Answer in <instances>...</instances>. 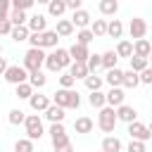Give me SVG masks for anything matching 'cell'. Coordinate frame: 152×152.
Masks as SVG:
<instances>
[{
    "label": "cell",
    "instance_id": "1",
    "mask_svg": "<svg viewBox=\"0 0 152 152\" xmlns=\"http://www.w3.org/2000/svg\"><path fill=\"white\" fill-rule=\"evenodd\" d=\"M52 100H55V104L62 107V109H78V104H81L78 93L71 90V88H59V90L52 95Z\"/></svg>",
    "mask_w": 152,
    "mask_h": 152
},
{
    "label": "cell",
    "instance_id": "2",
    "mask_svg": "<svg viewBox=\"0 0 152 152\" xmlns=\"http://www.w3.org/2000/svg\"><path fill=\"white\" fill-rule=\"evenodd\" d=\"M43 64H45V52H43V48H28L26 55H24V69H26L28 74H33V71H40Z\"/></svg>",
    "mask_w": 152,
    "mask_h": 152
},
{
    "label": "cell",
    "instance_id": "3",
    "mask_svg": "<svg viewBox=\"0 0 152 152\" xmlns=\"http://www.w3.org/2000/svg\"><path fill=\"white\" fill-rule=\"evenodd\" d=\"M116 121H119V119H116V109L104 104V107L100 109V114H97V126H100L104 133H112L114 126H116Z\"/></svg>",
    "mask_w": 152,
    "mask_h": 152
},
{
    "label": "cell",
    "instance_id": "4",
    "mask_svg": "<svg viewBox=\"0 0 152 152\" xmlns=\"http://www.w3.org/2000/svg\"><path fill=\"white\" fill-rule=\"evenodd\" d=\"M24 126H26V138L28 140H38L45 131H43V121H40V116L38 114H28L26 119H24Z\"/></svg>",
    "mask_w": 152,
    "mask_h": 152
},
{
    "label": "cell",
    "instance_id": "5",
    "mask_svg": "<svg viewBox=\"0 0 152 152\" xmlns=\"http://www.w3.org/2000/svg\"><path fill=\"white\" fill-rule=\"evenodd\" d=\"M2 76H5V81H7V83L19 86V83H24V81L28 78V71H26L24 66H19V64H10V66H7V71H5Z\"/></svg>",
    "mask_w": 152,
    "mask_h": 152
},
{
    "label": "cell",
    "instance_id": "6",
    "mask_svg": "<svg viewBox=\"0 0 152 152\" xmlns=\"http://www.w3.org/2000/svg\"><path fill=\"white\" fill-rule=\"evenodd\" d=\"M50 138H52V147H62L69 142V135H66V128L62 124H52L50 126Z\"/></svg>",
    "mask_w": 152,
    "mask_h": 152
},
{
    "label": "cell",
    "instance_id": "7",
    "mask_svg": "<svg viewBox=\"0 0 152 152\" xmlns=\"http://www.w3.org/2000/svg\"><path fill=\"white\" fill-rule=\"evenodd\" d=\"M128 133H131V140H140V142H145V140H150V138H152V135H150V131H147V126H142L140 121L128 124Z\"/></svg>",
    "mask_w": 152,
    "mask_h": 152
},
{
    "label": "cell",
    "instance_id": "8",
    "mask_svg": "<svg viewBox=\"0 0 152 152\" xmlns=\"http://www.w3.org/2000/svg\"><path fill=\"white\" fill-rule=\"evenodd\" d=\"M128 31H131V38H145V33H147V24H145V19H140V17H135V19H131V24H128Z\"/></svg>",
    "mask_w": 152,
    "mask_h": 152
},
{
    "label": "cell",
    "instance_id": "9",
    "mask_svg": "<svg viewBox=\"0 0 152 152\" xmlns=\"http://www.w3.org/2000/svg\"><path fill=\"white\" fill-rule=\"evenodd\" d=\"M45 24H48V19H45L43 14H33V17L26 19V28H28L31 33H43V31H45Z\"/></svg>",
    "mask_w": 152,
    "mask_h": 152
},
{
    "label": "cell",
    "instance_id": "10",
    "mask_svg": "<svg viewBox=\"0 0 152 152\" xmlns=\"http://www.w3.org/2000/svg\"><path fill=\"white\" fill-rule=\"evenodd\" d=\"M69 57H71V62H86V59L90 57V52H88V48H86V45L74 43V45L69 48Z\"/></svg>",
    "mask_w": 152,
    "mask_h": 152
},
{
    "label": "cell",
    "instance_id": "11",
    "mask_svg": "<svg viewBox=\"0 0 152 152\" xmlns=\"http://www.w3.org/2000/svg\"><path fill=\"white\" fill-rule=\"evenodd\" d=\"M28 104H31L33 112H45V109L50 107V97H48V95H36V93H33V95L28 97Z\"/></svg>",
    "mask_w": 152,
    "mask_h": 152
},
{
    "label": "cell",
    "instance_id": "12",
    "mask_svg": "<svg viewBox=\"0 0 152 152\" xmlns=\"http://www.w3.org/2000/svg\"><path fill=\"white\" fill-rule=\"evenodd\" d=\"M90 21H93V19H90V14H88L86 10H76L74 17H71V24H74L76 28H88Z\"/></svg>",
    "mask_w": 152,
    "mask_h": 152
},
{
    "label": "cell",
    "instance_id": "13",
    "mask_svg": "<svg viewBox=\"0 0 152 152\" xmlns=\"http://www.w3.org/2000/svg\"><path fill=\"white\" fill-rule=\"evenodd\" d=\"M124 90L121 88H112L107 95H104V100H107V107H121L124 104Z\"/></svg>",
    "mask_w": 152,
    "mask_h": 152
},
{
    "label": "cell",
    "instance_id": "14",
    "mask_svg": "<svg viewBox=\"0 0 152 152\" xmlns=\"http://www.w3.org/2000/svg\"><path fill=\"white\" fill-rule=\"evenodd\" d=\"M135 116H138V112H135L133 107H128V104H121V107H116V119H119V121L133 124V121H135Z\"/></svg>",
    "mask_w": 152,
    "mask_h": 152
},
{
    "label": "cell",
    "instance_id": "15",
    "mask_svg": "<svg viewBox=\"0 0 152 152\" xmlns=\"http://www.w3.org/2000/svg\"><path fill=\"white\" fill-rule=\"evenodd\" d=\"M150 52H152V45H150L147 38H138V40L133 43V55H138V57H150Z\"/></svg>",
    "mask_w": 152,
    "mask_h": 152
},
{
    "label": "cell",
    "instance_id": "16",
    "mask_svg": "<svg viewBox=\"0 0 152 152\" xmlns=\"http://www.w3.org/2000/svg\"><path fill=\"white\" fill-rule=\"evenodd\" d=\"M104 81H107L112 88H121L124 71H121V69H116V66H114V69H109V71H107V76H104Z\"/></svg>",
    "mask_w": 152,
    "mask_h": 152
},
{
    "label": "cell",
    "instance_id": "17",
    "mask_svg": "<svg viewBox=\"0 0 152 152\" xmlns=\"http://www.w3.org/2000/svg\"><path fill=\"white\" fill-rule=\"evenodd\" d=\"M45 116H48V121H52V124H62V121H64V109L57 107V104H50V107L45 109Z\"/></svg>",
    "mask_w": 152,
    "mask_h": 152
},
{
    "label": "cell",
    "instance_id": "18",
    "mask_svg": "<svg viewBox=\"0 0 152 152\" xmlns=\"http://www.w3.org/2000/svg\"><path fill=\"white\" fill-rule=\"evenodd\" d=\"M93 126H95V124H93L90 116H78V119L74 121V131H76V133H90Z\"/></svg>",
    "mask_w": 152,
    "mask_h": 152
},
{
    "label": "cell",
    "instance_id": "19",
    "mask_svg": "<svg viewBox=\"0 0 152 152\" xmlns=\"http://www.w3.org/2000/svg\"><path fill=\"white\" fill-rule=\"evenodd\" d=\"M64 10H66V2L64 0H50L48 2V12H50V17H62L64 14Z\"/></svg>",
    "mask_w": 152,
    "mask_h": 152
},
{
    "label": "cell",
    "instance_id": "20",
    "mask_svg": "<svg viewBox=\"0 0 152 152\" xmlns=\"http://www.w3.org/2000/svg\"><path fill=\"white\" fill-rule=\"evenodd\" d=\"M128 59H131V71H135V74H140L142 69H147V66H150L147 57H138V55H131Z\"/></svg>",
    "mask_w": 152,
    "mask_h": 152
},
{
    "label": "cell",
    "instance_id": "21",
    "mask_svg": "<svg viewBox=\"0 0 152 152\" xmlns=\"http://www.w3.org/2000/svg\"><path fill=\"white\" fill-rule=\"evenodd\" d=\"M69 74H71L74 78H86L90 71H88L86 62H71V69H69Z\"/></svg>",
    "mask_w": 152,
    "mask_h": 152
},
{
    "label": "cell",
    "instance_id": "22",
    "mask_svg": "<svg viewBox=\"0 0 152 152\" xmlns=\"http://www.w3.org/2000/svg\"><path fill=\"white\" fill-rule=\"evenodd\" d=\"M102 150H104V152H121V140L114 138V135H107V138L102 140Z\"/></svg>",
    "mask_w": 152,
    "mask_h": 152
},
{
    "label": "cell",
    "instance_id": "23",
    "mask_svg": "<svg viewBox=\"0 0 152 152\" xmlns=\"http://www.w3.org/2000/svg\"><path fill=\"white\" fill-rule=\"evenodd\" d=\"M55 33H57V36H71V33H74V24H71V19H59Z\"/></svg>",
    "mask_w": 152,
    "mask_h": 152
},
{
    "label": "cell",
    "instance_id": "24",
    "mask_svg": "<svg viewBox=\"0 0 152 152\" xmlns=\"http://www.w3.org/2000/svg\"><path fill=\"white\" fill-rule=\"evenodd\" d=\"M28 28H26V24L24 26H12V31H10V36H12V40H17V43H21V40H28Z\"/></svg>",
    "mask_w": 152,
    "mask_h": 152
},
{
    "label": "cell",
    "instance_id": "25",
    "mask_svg": "<svg viewBox=\"0 0 152 152\" xmlns=\"http://www.w3.org/2000/svg\"><path fill=\"white\" fill-rule=\"evenodd\" d=\"M83 81H86V88H88L90 93H95V90L102 88V76H97V74H88Z\"/></svg>",
    "mask_w": 152,
    "mask_h": 152
},
{
    "label": "cell",
    "instance_id": "26",
    "mask_svg": "<svg viewBox=\"0 0 152 152\" xmlns=\"http://www.w3.org/2000/svg\"><path fill=\"white\" fill-rule=\"evenodd\" d=\"M121 33H124V24H121L119 19H112V21L107 24V36H112V38H121Z\"/></svg>",
    "mask_w": 152,
    "mask_h": 152
},
{
    "label": "cell",
    "instance_id": "27",
    "mask_svg": "<svg viewBox=\"0 0 152 152\" xmlns=\"http://www.w3.org/2000/svg\"><path fill=\"white\" fill-rule=\"evenodd\" d=\"M57 40H59V36H57L55 31H43L40 48H57Z\"/></svg>",
    "mask_w": 152,
    "mask_h": 152
},
{
    "label": "cell",
    "instance_id": "28",
    "mask_svg": "<svg viewBox=\"0 0 152 152\" xmlns=\"http://www.w3.org/2000/svg\"><path fill=\"white\" fill-rule=\"evenodd\" d=\"M10 21H12V26H24L26 24V12L24 10H10Z\"/></svg>",
    "mask_w": 152,
    "mask_h": 152
},
{
    "label": "cell",
    "instance_id": "29",
    "mask_svg": "<svg viewBox=\"0 0 152 152\" xmlns=\"http://www.w3.org/2000/svg\"><path fill=\"white\" fill-rule=\"evenodd\" d=\"M93 38H95V36H93L90 28H81V31L76 33V43H78V45H86V48L93 43Z\"/></svg>",
    "mask_w": 152,
    "mask_h": 152
},
{
    "label": "cell",
    "instance_id": "30",
    "mask_svg": "<svg viewBox=\"0 0 152 152\" xmlns=\"http://www.w3.org/2000/svg\"><path fill=\"white\" fill-rule=\"evenodd\" d=\"M133 55V43L131 40H119L116 45V57H131Z\"/></svg>",
    "mask_w": 152,
    "mask_h": 152
},
{
    "label": "cell",
    "instance_id": "31",
    "mask_svg": "<svg viewBox=\"0 0 152 152\" xmlns=\"http://www.w3.org/2000/svg\"><path fill=\"white\" fill-rule=\"evenodd\" d=\"M28 83H31V88H43L48 83V78L43 71H33V74H28Z\"/></svg>",
    "mask_w": 152,
    "mask_h": 152
},
{
    "label": "cell",
    "instance_id": "32",
    "mask_svg": "<svg viewBox=\"0 0 152 152\" xmlns=\"http://www.w3.org/2000/svg\"><path fill=\"white\" fill-rule=\"evenodd\" d=\"M138 83H140V78H138V74H135V71H131V69H128V71H124V81H121V86H124V88H135Z\"/></svg>",
    "mask_w": 152,
    "mask_h": 152
},
{
    "label": "cell",
    "instance_id": "33",
    "mask_svg": "<svg viewBox=\"0 0 152 152\" xmlns=\"http://www.w3.org/2000/svg\"><path fill=\"white\" fill-rule=\"evenodd\" d=\"M88 102L95 107V109H102L104 104H107V100H104V93H100V90H95V93H90L88 95Z\"/></svg>",
    "mask_w": 152,
    "mask_h": 152
},
{
    "label": "cell",
    "instance_id": "34",
    "mask_svg": "<svg viewBox=\"0 0 152 152\" xmlns=\"http://www.w3.org/2000/svg\"><path fill=\"white\" fill-rule=\"evenodd\" d=\"M116 59H119V57H116V52H114V50H107V52L102 55V66L109 71V69H114V66H116Z\"/></svg>",
    "mask_w": 152,
    "mask_h": 152
},
{
    "label": "cell",
    "instance_id": "35",
    "mask_svg": "<svg viewBox=\"0 0 152 152\" xmlns=\"http://www.w3.org/2000/svg\"><path fill=\"white\" fill-rule=\"evenodd\" d=\"M116 10H119V2H116V0H100V12H102V14L109 17V14H114Z\"/></svg>",
    "mask_w": 152,
    "mask_h": 152
},
{
    "label": "cell",
    "instance_id": "36",
    "mask_svg": "<svg viewBox=\"0 0 152 152\" xmlns=\"http://www.w3.org/2000/svg\"><path fill=\"white\" fill-rule=\"evenodd\" d=\"M90 31H93V36H107V21L104 19H95L90 24Z\"/></svg>",
    "mask_w": 152,
    "mask_h": 152
},
{
    "label": "cell",
    "instance_id": "37",
    "mask_svg": "<svg viewBox=\"0 0 152 152\" xmlns=\"http://www.w3.org/2000/svg\"><path fill=\"white\" fill-rule=\"evenodd\" d=\"M55 57H57V62H59V66H62V69H64V66H71L69 50H62V48H57V50H55Z\"/></svg>",
    "mask_w": 152,
    "mask_h": 152
},
{
    "label": "cell",
    "instance_id": "38",
    "mask_svg": "<svg viewBox=\"0 0 152 152\" xmlns=\"http://www.w3.org/2000/svg\"><path fill=\"white\" fill-rule=\"evenodd\" d=\"M86 66H88L90 74H95V71L102 66V55H90V57L86 59Z\"/></svg>",
    "mask_w": 152,
    "mask_h": 152
},
{
    "label": "cell",
    "instance_id": "39",
    "mask_svg": "<svg viewBox=\"0 0 152 152\" xmlns=\"http://www.w3.org/2000/svg\"><path fill=\"white\" fill-rule=\"evenodd\" d=\"M31 95H33V88H31V83H28V81H24V83H19V86H17V97L28 100Z\"/></svg>",
    "mask_w": 152,
    "mask_h": 152
},
{
    "label": "cell",
    "instance_id": "40",
    "mask_svg": "<svg viewBox=\"0 0 152 152\" xmlns=\"http://www.w3.org/2000/svg\"><path fill=\"white\" fill-rule=\"evenodd\" d=\"M45 66H48V71H52V74H57V71H62V66H59V62H57V57H55V52H50V55H45Z\"/></svg>",
    "mask_w": 152,
    "mask_h": 152
},
{
    "label": "cell",
    "instance_id": "41",
    "mask_svg": "<svg viewBox=\"0 0 152 152\" xmlns=\"http://www.w3.org/2000/svg\"><path fill=\"white\" fill-rule=\"evenodd\" d=\"M14 152H33V140L28 138H21L14 142Z\"/></svg>",
    "mask_w": 152,
    "mask_h": 152
},
{
    "label": "cell",
    "instance_id": "42",
    "mask_svg": "<svg viewBox=\"0 0 152 152\" xmlns=\"http://www.w3.org/2000/svg\"><path fill=\"white\" fill-rule=\"evenodd\" d=\"M7 119H10V124L12 126H19V124H24V112L21 109H10V114H7Z\"/></svg>",
    "mask_w": 152,
    "mask_h": 152
},
{
    "label": "cell",
    "instance_id": "43",
    "mask_svg": "<svg viewBox=\"0 0 152 152\" xmlns=\"http://www.w3.org/2000/svg\"><path fill=\"white\" fill-rule=\"evenodd\" d=\"M36 5V0H12V10H31Z\"/></svg>",
    "mask_w": 152,
    "mask_h": 152
},
{
    "label": "cell",
    "instance_id": "44",
    "mask_svg": "<svg viewBox=\"0 0 152 152\" xmlns=\"http://www.w3.org/2000/svg\"><path fill=\"white\" fill-rule=\"evenodd\" d=\"M74 83H76V78H74V76H71V74H69V71H66V74H62V76H59V86H62V88H71V86H74Z\"/></svg>",
    "mask_w": 152,
    "mask_h": 152
},
{
    "label": "cell",
    "instance_id": "45",
    "mask_svg": "<svg viewBox=\"0 0 152 152\" xmlns=\"http://www.w3.org/2000/svg\"><path fill=\"white\" fill-rule=\"evenodd\" d=\"M10 7L12 0H0V19H10Z\"/></svg>",
    "mask_w": 152,
    "mask_h": 152
},
{
    "label": "cell",
    "instance_id": "46",
    "mask_svg": "<svg viewBox=\"0 0 152 152\" xmlns=\"http://www.w3.org/2000/svg\"><path fill=\"white\" fill-rule=\"evenodd\" d=\"M126 152H145V142H140V140H131L128 147H126Z\"/></svg>",
    "mask_w": 152,
    "mask_h": 152
},
{
    "label": "cell",
    "instance_id": "47",
    "mask_svg": "<svg viewBox=\"0 0 152 152\" xmlns=\"http://www.w3.org/2000/svg\"><path fill=\"white\" fill-rule=\"evenodd\" d=\"M138 78H140V83H152V66L142 69V71L138 74Z\"/></svg>",
    "mask_w": 152,
    "mask_h": 152
},
{
    "label": "cell",
    "instance_id": "48",
    "mask_svg": "<svg viewBox=\"0 0 152 152\" xmlns=\"http://www.w3.org/2000/svg\"><path fill=\"white\" fill-rule=\"evenodd\" d=\"M12 31V21L10 19H0V36H10Z\"/></svg>",
    "mask_w": 152,
    "mask_h": 152
},
{
    "label": "cell",
    "instance_id": "49",
    "mask_svg": "<svg viewBox=\"0 0 152 152\" xmlns=\"http://www.w3.org/2000/svg\"><path fill=\"white\" fill-rule=\"evenodd\" d=\"M40 40H43V33H28V43H31V48H40Z\"/></svg>",
    "mask_w": 152,
    "mask_h": 152
},
{
    "label": "cell",
    "instance_id": "50",
    "mask_svg": "<svg viewBox=\"0 0 152 152\" xmlns=\"http://www.w3.org/2000/svg\"><path fill=\"white\" fill-rule=\"evenodd\" d=\"M64 2H66V10H74V12L81 10V5H83V0H64Z\"/></svg>",
    "mask_w": 152,
    "mask_h": 152
},
{
    "label": "cell",
    "instance_id": "51",
    "mask_svg": "<svg viewBox=\"0 0 152 152\" xmlns=\"http://www.w3.org/2000/svg\"><path fill=\"white\" fill-rule=\"evenodd\" d=\"M55 152H74V147H71V142H66L62 147H55Z\"/></svg>",
    "mask_w": 152,
    "mask_h": 152
},
{
    "label": "cell",
    "instance_id": "52",
    "mask_svg": "<svg viewBox=\"0 0 152 152\" xmlns=\"http://www.w3.org/2000/svg\"><path fill=\"white\" fill-rule=\"evenodd\" d=\"M7 66H10V64H7V59H5V57H0V76L7 71Z\"/></svg>",
    "mask_w": 152,
    "mask_h": 152
},
{
    "label": "cell",
    "instance_id": "53",
    "mask_svg": "<svg viewBox=\"0 0 152 152\" xmlns=\"http://www.w3.org/2000/svg\"><path fill=\"white\" fill-rule=\"evenodd\" d=\"M36 2H40V5H48V2H50V0H36Z\"/></svg>",
    "mask_w": 152,
    "mask_h": 152
},
{
    "label": "cell",
    "instance_id": "54",
    "mask_svg": "<svg viewBox=\"0 0 152 152\" xmlns=\"http://www.w3.org/2000/svg\"><path fill=\"white\" fill-rule=\"evenodd\" d=\"M147 131H150V135H152V124H150V128H147Z\"/></svg>",
    "mask_w": 152,
    "mask_h": 152
},
{
    "label": "cell",
    "instance_id": "55",
    "mask_svg": "<svg viewBox=\"0 0 152 152\" xmlns=\"http://www.w3.org/2000/svg\"><path fill=\"white\" fill-rule=\"evenodd\" d=\"M147 62H152V52H150V57H147Z\"/></svg>",
    "mask_w": 152,
    "mask_h": 152
},
{
    "label": "cell",
    "instance_id": "56",
    "mask_svg": "<svg viewBox=\"0 0 152 152\" xmlns=\"http://www.w3.org/2000/svg\"><path fill=\"white\" fill-rule=\"evenodd\" d=\"M0 52H2V45H0Z\"/></svg>",
    "mask_w": 152,
    "mask_h": 152
},
{
    "label": "cell",
    "instance_id": "57",
    "mask_svg": "<svg viewBox=\"0 0 152 152\" xmlns=\"http://www.w3.org/2000/svg\"><path fill=\"white\" fill-rule=\"evenodd\" d=\"M150 45H152V40H150Z\"/></svg>",
    "mask_w": 152,
    "mask_h": 152
},
{
    "label": "cell",
    "instance_id": "58",
    "mask_svg": "<svg viewBox=\"0 0 152 152\" xmlns=\"http://www.w3.org/2000/svg\"><path fill=\"white\" fill-rule=\"evenodd\" d=\"M102 152H104V150H102Z\"/></svg>",
    "mask_w": 152,
    "mask_h": 152
}]
</instances>
